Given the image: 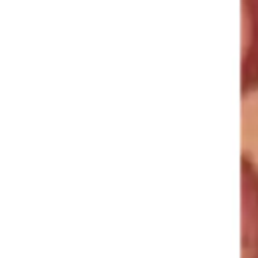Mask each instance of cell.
Returning a JSON list of instances; mask_svg holds the SVG:
<instances>
[{"label": "cell", "instance_id": "obj_1", "mask_svg": "<svg viewBox=\"0 0 258 258\" xmlns=\"http://www.w3.org/2000/svg\"><path fill=\"white\" fill-rule=\"evenodd\" d=\"M242 258H258V165L242 155Z\"/></svg>", "mask_w": 258, "mask_h": 258}, {"label": "cell", "instance_id": "obj_2", "mask_svg": "<svg viewBox=\"0 0 258 258\" xmlns=\"http://www.w3.org/2000/svg\"><path fill=\"white\" fill-rule=\"evenodd\" d=\"M242 95L258 91V0H242Z\"/></svg>", "mask_w": 258, "mask_h": 258}]
</instances>
